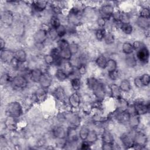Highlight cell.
Segmentation results:
<instances>
[{
    "label": "cell",
    "instance_id": "cell-45",
    "mask_svg": "<svg viewBox=\"0 0 150 150\" xmlns=\"http://www.w3.org/2000/svg\"><path fill=\"white\" fill-rule=\"evenodd\" d=\"M140 79L144 87L148 86L150 84V76L148 73H144L140 76Z\"/></svg>",
    "mask_w": 150,
    "mask_h": 150
},
{
    "label": "cell",
    "instance_id": "cell-30",
    "mask_svg": "<svg viewBox=\"0 0 150 150\" xmlns=\"http://www.w3.org/2000/svg\"><path fill=\"white\" fill-rule=\"evenodd\" d=\"M122 52L125 55H129L131 54H134V49L132 46V43L129 42H124L121 46Z\"/></svg>",
    "mask_w": 150,
    "mask_h": 150
},
{
    "label": "cell",
    "instance_id": "cell-39",
    "mask_svg": "<svg viewBox=\"0 0 150 150\" xmlns=\"http://www.w3.org/2000/svg\"><path fill=\"white\" fill-rule=\"evenodd\" d=\"M50 27L53 29H57L62 23L60 18L57 15H53L50 19Z\"/></svg>",
    "mask_w": 150,
    "mask_h": 150
},
{
    "label": "cell",
    "instance_id": "cell-2",
    "mask_svg": "<svg viewBox=\"0 0 150 150\" xmlns=\"http://www.w3.org/2000/svg\"><path fill=\"white\" fill-rule=\"evenodd\" d=\"M134 112L139 116L145 115L149 111V102L141 99L136 100L132 105Z\"/></svg>",
    "mask_w": 150,
    "mask_h": 150
},
{
    "label": "cell",
    "instance_id": "cell-16",
    "mask_svg": "<svg viewBox=\"0 0 150 150\" xmlns=\"http://www.w3.org/2000/svg\"><path fill=\"white\" fill-rule=\"evenodd\" d=\"M141 118L140 116L135 113L129 114V119L127 124L133 130H135L140 125Z\"/></svg>",
    "mask_w": 150,
    "mask_h": 150
},
{
    "label": "cell",
    "instance_id": "cell-53",
    "mask_svg": "<svg viewBox=\"0 0 150 150\" xmlns=\"http://www.w3.org/2000/svg\"><path fill=\"white\" fill-rule=\"evenodd\" d=\"M134 51H137L142 47H143L144 45H145L142 42H141L139 40H135L132 43Z\"/></svg>",
    "mask_w": 150,
    "mask_h": 150
},
{
    "label": "cell",
    "instance_id": "cell-11",
    "mask_svg": "<svg viewBox=\"0 0 150 150\" xmlns=\"http://www.w3.org/2000/svg\"><path fill=\"white\" fill-rule=\"evenodd\" d=\"M48 38L47 30L41 28L38 30L33 35V39L35 42L39 44L42 45L44 43Z\"/></svg>",
    "mask_w": 150,
    "mask_h": 150
},
{
    "label": "cell",
    "instance_id": "cell-20",
    "mask_svg": "<svg viewBox=\"0 0 150 150\" xmlns=\"http://www.w3.org/2000/svg\"><path fill=\"white\" fill-rule=\"evenodd\" d=\"M110 88V95L117 100L122 97V91H121L119 86L116 83H111L109 85Z\"/></svg>",
    "mask_w": 150,
    "mask_h": 150
},
{
    "label": "cell",
    "instance_id": "cell-56",
    "mask_svg": "<svg viewBox=\"0 0 150 150\" xmlns=\"http://www.w3.org/2000/svg\"><path fill=\"white\" fill-rule=\"evenodd\" d=\"M114 144H102L101 148L104 150H111L114 149Z\"/></svg>",
    "mask_w": 150,
    "mask_h": 150
},
{
    "label": "cell",
    "instance_id": "cell-48",
    "mask_svg": "<svg viewBox=\"0 0 150 150\" xmlns=\"http://www.w3.org/2000/svg\"><path fill=\"white\" fill-rule=\"evenodd\" d=\"M9 65L15 70H18L20 68L21 63H20L15 57H13L9 62Z\"/></svg>",
    "mask_w": 150,
    "mask_h": 150
},
{
    "label": "cell",
    "instance_id": "cell-35",
    "mask_svg": "<svg viewBox=\"0 0 150 150\" xmlns=\"http://www.w3.org/2000/svg\"><path fill=\"white\" fill-rule=\"evenodd\" d=\"M47 96V90L40 87L35 93V100L37 101H43Z\"/></svg>",
    "mask_w": 150,
    "mask_h": 150
},
{
    "label": "cell",
    "instance_id": "cell-17",
    "mask_svg": "<svg viewBox=\"0 0 150 150\" xmlns=\"http://www.w3.org/2000/svg\"><path fill=\"white\" fill-rule=\"evenodd\" d=\"M79 138V134L77 131V128L69 127L67 129V141L71 142H77Z\"/></svg>",
    "mask_w": 150,
    "mask_h": 150
},
{
    "label": "cell",
    "instance_id": "cell-34",
    "mask_svg": "<svg viewBox=\"0 0 150 150\" xmlns=\"http://www.w3.org/2000/svg\"><path fill=\"white\" fill-rule=\"evenodd\" d=\"M108 59L103 54H101L98 56L96 59L95 60L96 64L100 68L103 70H105L106 64L107 63Z\"/></svg>",
    "mask_w": 150,
    "mask_h": 150
},
{
    "label": "cell",
    "instance_id": "cell-31",
    "mask_svg": "<svg viewBox=\"0 0 150 150\" xmlns=\"http://www.w3.org/2000/svg\"><path fill=\"white\" fill-rule=\"evenodd\" d=\"M125 62L126 65L130 68H134L136 67L138 63L135 56L134 54L126 55L125 58Z\"/></svg>",
    "mask_w": 150,
    "mask_h": 150
},
{
    "label": "cell",
    "instance_id": "cell-6",
    "mask_svg": "<svg viewBox=\"0 0 150 150\" xmlns=\"http://www.w3.org/2000/svg\"><path fill=\"white\" fill-rule=\"evenodd\" d=\"M135 57L138 62L142 64H146L149 60V51L148 48L144 45L143 47L135 51Z\"/></svg>",
    "mask_w": 150,
    "mask_h": 150
},
{
    "label": "cell",
    "instance_id": "cell-1",
    "mask_svg": "<svg viewBox=\"0 0 150 150\" xmlns=\"http://www.w3.org/2000/svg\"><path fill=\"white\" fill-rule=\"evenodd\" d=\"M6 113L8 117L18 118L23 114V107L18 101L11 102L6 106Z\"/></svg>",
    "mask_w": 150,
    "mask_h": 150
},
{
    "label": "cell",
    "instance_id": "cell-18",
    "mask_svg": "<svg viewBox=\"0 0 150 150\" xmlns=\"http://www.w3.org/2000/svg\"><path fill=\"white\" fill-rule=\"evenodd\" d=\"M101 139L102 144H113L115 142L114 137L112 134L107 129H104L102 132V134L101 135Z\"/></svg>",
    "mask_w": 150,
    "mask_h": 150
},
{
    "label": "cell",
    "instance_id": "cell-13",
    "mask_svg": "<svg viewBox=\"0 0 150 150\" xmlns=\"http://www.w3.org/2000/svg\"><path fill=\"white\" fill-rule=\"evenodd\" d=\"M53 95L54 98L59 102L64 103L67 101L68 97L66 95V93L64 88L62 86L57 87L53 91Z\"/></svg>",
    "mask_w": 150,
    "mask_h": 150
},
{
    "label": "cell",
    "instance_id": "cell-28",
    "mask_svg": "<svg viewBox=\"0 0 150 150\" xmlns=\"http://www.w3.org/2000/svg\"><path fill=\"white\" fill-rule=\"evenodd\" d=\"M62 66L63 67L61 68H62L64 71L67 73L69 77L74 73V66L70 61H64Z\"/></svg>",
    "mask_w": 150,
    "mask_h": 150
},
{
    "label": "cell",
    "instance_id": "cell-25",
    "mask_svg": "<svg viewBox=\"0 0 150 150\" xmlns=\"http://www.w3.org/2000/svg\"><path fill=\"white\" fill-rule=\"evenodd\" d=\"M54 77L58 81L64 82L68 78L69 76L64 70L61 67H58L54 72Z\"/></svg>",
    "mask_w": 150,
    "mask_h": 150
},
{
    "label": "cell",
    "instance_id": "cell-12",
    "mask_svg": "<svg viewBox=\"0 0 150 150\" xmlns=\"http://www.w3.org/2000/svg\"><path fill=\"white\" fill-rule=\"evenodd\" d=\"M114 6L110 4H106L103 5L100 9V13L101 16L107 20L112 17L114 12Z\"/></svg>",
    "mask_w": 150,
    "mask_h": 150
},
{
    "label": "cell",
    "instance_id": "cell-21",
    "mask_svg": "<svg viewBox=\"0 0 150 150\" xmlns=\"http://www.w3.org/2000/svg\"><path fill=\"white\" fill-rule=\"evenodd\" d=\"M47 4L48 2L46 1H36L32 2V7L36 12H42L46 9Z\"/></svg>",
    "mask_w": 150,
    "mask_h": 150
},
{
    "label": "cell",
    "instance_id": "cell-10",
    "mask_svg": "<svg viewBox=\"0 0 150 150\" xmlns=\"http://www.w3.org/2000/svg\"><path fill=\"white\" fill-rule=\"evenodd\" d=\"M69 106L73 109L78 108L81 104V96L78 91H74L67 99Z\"/></svg>",
    "mask_w": 150,
    "mask_h": 150
},
{
    "label": "cell",
    "instance_id": "cell-27",
    "mask_svg": "<svg viewBox=\"0 0 150 150\" xmlns=\"http://www.w3.org/2000/svg\"><path fill=\"white\" fill-rule=\"evenodd\" d=\"M118 86L121 91L124 93H129L132 88L131 82L127 79H124L121 80Z\"/></svg>",
    "mask_w": 150,
    "mask_h": 150
},
{
    "label": "cell",
    "instance_id": "cell-50",
    "mask_svg": "<svg viewBox=\"0 0 150 150\" xmlns=\"http://www.w3.org/2000/svg\"><path fill=\"white\" fill-rule=\"evenodd\" d=\"M47 34H48V38L52 40H56L57 38V34L56 31V29L50 28V29L47 30Z\"/></svg>",
    "mask_w": 150,
    "mask_h": 150
},
{
    "label": "cell",
    "instance_id": "cell-54",
    "mask_svg": "<svg viewBox=\"0 0 150 150\" xmlns=\"http://www.w3.org/2000/svg\"><path fill=\"white\" fill-rule=\"evenodd\" d=\"M79 147L80 149H83V150H87L91 148V146L92 145L86 141H82Z\"/></svg>",
    "mask_w": 150,
    "mask_h": 150
},
{
    "label": "cell",
    "instance_id": "cell-26",
    "mask_svg": "<svg viewBox=\"0 0 150 150\" xmlns=\"http://www.w3.org/2000/svg\"><path fill=\"white\" fill-rule=\"evenodd\" d=\"M1 60L3 62H8L9 63L11 59L14 57V52L7 50H1Z\"/></svg>",
    "mask_w": 150,
    "mask_h": 150
},
{
    "label": "cell",
    "instance_id": "cell-5",
    "mask_svg": "<svg viewBox=\"0 0 150 150\" xmlns=\"http://www.w3.org/2000/svg\"><path fill=\"white\" fill-rule=\"evenodd\" d=\"M82 16V11L78 8L74 6L69 11L67 15L68 22L73 25H79L81 22Z\"/></svg>",
    "mask_w": 150,
    "mask_h": 150
},
{
    "label": "cell",
    "instance_id": "cell-52",
    "mask_svg": "<svg viewBox=\"0 0 150 150\" xmlns=\"http://www.w3.org/2000/svg\"><path fill=\"white\" fill-rule=\"evenodd\" d=\"M107 21V20L106 19H105L104 18L100 16L97 19V23L98 26V28H104L106 25Z\"/></svg>",
    "mask_w": 150,
    "mask_h": 150
},
{
    "label": "cell",
    "instance_id": "cell-49",
    "mask_svg": "<svg viewBox=\"0 0 150 150\" xmlns=\"http://www.w3.org/2000/svg\"><path fill=\"white\" fill-rule=\"evenodd\" d=\"M43 60L47 66H52L54 64V58L50 53L45 54L43 57Z\"/></svg>",
    "mask_w": 150,
    "mask_h": 150
},
{
    "label": "cell",
    "instance_id": "cell-44",
    "mask_svg": "<svg viewBox=\"0 0 150 150\" xmlns=\"http://www.w3.org/2000/svg\"><path fill=\"white\" fill-rule=\"evenodd\" d=\"M108 78L112 81L117 80L120 76V73L118 69L107 73Z\"/></svg>",
    "mask_w": 150,
    "mask_h": 150
},
{
    "label": "cell",
    "instance_id": "cell-36",
    "mask_svg": "<svg viewBox=\"0 0 150 150\" xmlns=\"http://www.w3.org/2000/svg\"><path fill=\"white\" fill-rule=\"evenodd\" d=\"M70 85L74 91H78L81 86V81L79 77H73L70 79Z\"/></svg>",
    "mask_w": 150,
    "mask_h": 150
},
{
    "label": "cell",
    "instance_id": "cell-55",
    "mask_svg": "<svg viewBox=\"0 0 150 150\" xmlns=\"http://www.w3.org/2000/svg\"><path fill=\"white\" fill-rule=\"evenodd\" d=\"M134 84L135 85V86L138 88H141L142 87H144L142 81L140 79V76H138L134 78Z\"/></svg>",
    "mask_w": 150,
    "mask_h": 150
},
{
    "label": "cell",
    "instance_id": "cell-47",
    "mask_svg": "<svg viewBox=\"0 0 150 150\" xmlns=\"http://www.w3.org/2000/svg\"><path fill=\"white\" fill-rule=\"evenodd\" d=\"M76 71L79 76H83L86 74L87 71V68L86 65L84 63H80L78 65Z\"/></svg>",
    "mask_w": 150,
    "mask_h": 150
},
{
    "label": "cell",
    "instance_id": "cell-24",
    "mask_svg": "<svg viewBox=\"0 0 150 150\" xmlns=\"http://www.w3.org/2000/svg\"><path fill=\"white\" fill-rule=\"evenodd\" d=\"M1 21L6 25H11L13 20V13L9 11H4L1 14Z\"/></svg>",
    "mask_w": 150,
    "mask_h": 150
},
{
    "label": "cell",
    "instance_id": "cell-51",
    "mask_svg": "<svg viewBox=\"0 0 150 150\" xmlns=\"http://www.w3.org/2000/svg\"><path fill=\"white\" fill-rule=\"evenodd\" d=\"M70 50L73 54V56L76 54L79 50V46L78 45L77 43H75V42H71L70 43Z\"/></svg>",
    "mask_w": 150,
    "mask_h": 150
},
{
    "label": "cell",
    "instance_id": "cell-40",
    "mask_svg": "<svg viewBox=\"0 0 150 150\" xmlns=\"http://www.w3.org/2000/svg\"><path fill=\"white\" fill-rule=\"evenodd\" d=\"M115 38L114 35L112 33L109 32H107L103 39L105 43L107 45H111L113 44L115 42Z\"/></svg>",
    "mask_w": 150,
    "mask_h": 150
},
{
    "label": "cell",
    "instance_id": "cell-57",
    "mask_svg": "<svg viewBox=\"0 0 150 150\" xmlns=\"http://www.w3.org/2000/svg\"><path fill=\"white\" fill-rule=\"evenodd\" d=\"M5 46H6V43H5V40L2 38H1V39H0V49H1V50L5 49Z\"/></svg>",
    "mask_w": 150,
    "mask_h": 150
},
{
    "label": "cell",
    "instance_id": "cell-33",
    "mask_svg": "<svg viewBox=\"0 0 150 150\" xmlns=\"http://www.w3.org/2000/svg\"><path fill=\"white\" fill-rule=\"evenodd\" d=\"M121 30L125 35H131L133 32V26L130 22H122L120 23Z\"/></svg>",
    "mask_w": 150,
    "mask_h": 150
},
{
    "label": "cell",
    "instance_id": "cell-19",
    "mask_svg": "<svg viewBox=\"0 0 150 150\" xmlns=\"http://www.w3.org/2000/svg\"><path fill=\"white\" fill-rule=\"evenodd\" d=\"M43 73V71L40 69L35 68L32 69L29 72L30 79L34 83H39Z\"/></svg>",
    "mask_w": 150,
    "mask_h": 150
},
{
    "label": "cell",
    "instance_id": "cell-4",
    "mask_svg": "<svg viewBox=\"0 0 150 150\" xmlns=\"http://www.w3.org/2000/svg\"><path fill=\"white\" fill-rule=\"evenodd\" d=\"M108 88L109 86H107L99 81L91 91L97 100L103 101L105 98L106 95L108 94Z\"/></svg>",
    "mask_w": 150,
    "mask_h": 150
},
{
    "label": "cell",
    "instance_id": "cell-23",
    "mask_svg": "<svg viewBox=\"0 0 150 150\" xmlns=\"http://www.w3.org/2000/svg\"><path fill=\"white\" fill-rule=\"evenodd\" d=\"M136 24L139 28L144 30H148L150 25L149 19L138 16L136 19Z\"/></svg>",
    "mask_w": 150,
    "mask_h": 150
},
{
    "label": "cell",
    "instance_id": "cell-3",
    "mask_svg": "<svg viewBox=\"0 0 150 150\" xmlns=\"http://www.w3.org/2000/svg\"><path fill=\"white\" fill-rule=\"evenodd\" d=\"M134 146L133 148L144 149L147 145L148 139L146 134L142 131H135L133 134Z\"/></svg>",
    "mask_w": 150,
    "mask_h": 150
},
{
    "label": "cell",
    "instance_id": "cell-7",
    "mask_svg": "<svg viewBox=\"0 0 150 150\" xmlns=\"http://www.w3.org/2000/svg\"><path fill=\"white\" fill-rule=\"evenodd\" d=\"M11 84L18 89H24L28 85V80L25 76L23 74H17L12 77Z\"/></svg>",
    "mask_w": 150,
    "mask_h": 150
},
{
    "label": "cell",
    "instance_id": "cell-29",
    "mask_svg": "<svg viewBox=\"0 0 150 150\" xmlns=\"http://www.w3.org/2000/svg\"><path fill=\"white\" fill-rule=\"evenodd\" d=\"M14 57L20 62L25 63L27 61V54L23 49H18L14 52Z\"/></svg>",
    "mask_w": 150,
    "mask_h": 150
},
{
    "label": "cell",
    "instance_id": "cell-43",
    "mask_svg": "<svg viewBox=\"0 0 150 150\" xmlns=\"http://www.w3.org/2000/svg\"><path fill=\"white\" fill-rule=\"evenodd\" d=\"M56 31L57 32L58 38L60 39L63 38L67 33V29L64 25H61L57 29H56Z\"/></svg>",
    "mask_w": 150,
    "mask_h": 150
},
{
    "label": "cell",
    "instance_id": "cell-14",
    "mask_svg": "<svg viewBox=\"0 0 150 150\" xmlns=\"http://www.w3.org/2000/svg\"><path fill=\"white\" fill-rule=\"evenodd\" d=\"M53 79L52 76L48 72H43L39 84L40 87L47 90L52 84Z\"/></svg>",
    "mask_w": 150,
    "mask_h": 150
},
{
    "label": "cell",
    "instance_id": "cell-15",
    "mask_svg": "<svg viewBox=\"0 0 150 150\" xmlns=\"http://www.w3.org/2000/svg\"><path fill=\"white\" fill-rule=\"evenodd\" d=\"M52 135L53 137L57 139H59V140L66 139L67 129H66L63 127L57 126L53 129Z\"/></svg>",
    "mask_w": 150,
    "mask_h": 150
},
{
    "label": "cell",
    "instance_id": "cell-22",
    "mask_svg": "<svg viewBox=\"0 0 150 150\" xmlns=\"http://www.w3.org/2000/svg\"><path fill=\"white\" fill-rule=\"evenodd\" d=\"M116 100H117V104H116L117 110L120 111H125L128 110L129 106V104L127 100L123 98L122 97H121L117 99Z\"/></svg>",
    "mask_w": 150,
    "mask_h": 150
},
{
    "label": "cell",
    "instance_id": "cell-42",
    "mask_svg": "<svg viewBox=\"0 0 150 150\" xmlns=\"http://www.w3.org/2000/svg\"><path fill=\"white\" fill-rule=\"evenodd\" d=\"M99 80L94 77H90L87 79L86 80V85L87 87L90 90H92V89L94 88V87L98 83Z\"/></svg>",
    "mask_w": 150,
    "mask_h": 150
},
{
    "label": "cell",
    "instance_id": "cell-41",
    "mask_svg": "<svg viewBox=\"0 0 150 150\" xmlns=\"http://www.w3.org/2000/svg\"><path fill=\"white\" fill-rule=\"evenodd\" d=\"M107 33V30L105 28H98L95 31V37L98 41H102Z\"/></svg>",
    "mask_w": 150,
    "mask_h": 150
},
{
    "label": "cell",
    "instance_id": "cell-8",
    "mask_svg": "<svg viewBox=\"0 0 150 150\" xmlns=\"http://www.w3.org/2000/svg\"><path fill=\"white\" fill-rule=\"evenodd\" d=\"M63 116V118L69 124V127L77 128L80 127L81 123V118L77 114L69 112L64 114Z\"/></svg>",
    "mask_w": 150,
    "mask_h": 150
},
{
    "label": "cell",
    "instance_id": "cell-37",
    "mask_svg": "<svg viewBox=\"0 0 150 150\" xmlns=\"http://www.w3.org/2000/svg\"><path fill=\"white\" fill-rule=\"evenodd\" d=\"M117 67H118V63L115 59L112 58L108 59L106 67L105 69V70H107V73L117 70Z\"/></svg>",
    "mask_w": 150,
    "mask_h": 150
},
{
    "label": "cell",
    "instance_id": "cell-9",
    "mask_svg": "<svg viewBox=\"0 0 150 150\" xmlns=\"http://www.w3.org/2000/svg\"><path fill=\"white\" fill-rule=\"evenodd\" d=\"M120 141L122 145L126 149L133 148L134 146L133 135L129 132L123 133L120 136Z\"/></svg>",
    "mask_w": 150,
    "mask_h": 150
},
{
    "label": "cell",
    "instance_id": "cell-46",
    "mask_svg": "<svg viewBox=\"0 0 150 150\" xmlns=\"http://www.w3.org/2000/svg\"><path fill=\"white\" fill-rule=\"evenodd\" d=\"M139 16L145 18H149L150 17V11L149 8L144 6L142 7L139 12Z\"/></svg>",
    "mask_w": 150,
    "mask_h": 150
},
{
    "label": "cell",
    "instance_id": "cell-32",
    "mask_svg": "<svg viewBox=\"0 0 150 150\" xmlns=\"http://www.w3.org/2000/svg\"><path fill=\"white\" fill-rule=\"evenodd\" d=\"M90 131V129L88 126L86 125H81L78 132L79 138L81 141H85L87 139V137Z\"/></svg>",
    "mask_w": 150,
    "mask_h": 150
},
{
    "label": "cell",
    "instance_id": "cell-38",
    "mask_svg": "<svg viewBox=\"0 0 150 150\" xmlns=\"http://www.w3.org/2000/svg\"><path fill=\"white\" fill-rule=\"evenodd\" d=\"M98 135L97 131H96L94 129H90L88 133V135L87 137V139L85 141H87L90 144L93 145L98 141Z\"/></svg>",
    "mask_w": 150,
    "mask_h": 150
}]
</instances>
